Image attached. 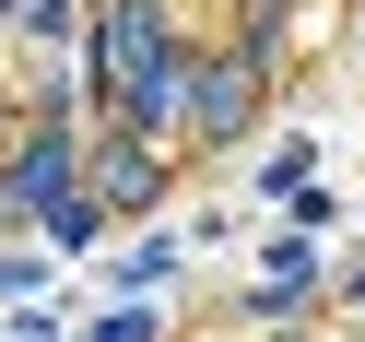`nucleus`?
<instances>
[{"label": "nucleus", "instance_id": "1", "mask_svg": "<svg viewBox=\"0 0 365 342\" xmlns=\"http://www.w3.org/2000/svg\"><path fill=\"white\" fill-rule=\"evenodd\" d=\"M106 59H118V83H130V106H165V24H153V12H118V24H106Z\"/></svg>", "mask_w": 365, "mask_h": 342}, {"label": "nucleus", "instance_id": "2", "mask_svg": "<svg viewBox=\"0 0 365 342\" xmlns=\"http://www.w3.org/2000/svg\"><path fill=\"white\" fill-rule=\"evenodd\" d=\"M247 119V71H200V130H236Z\"/></svg>", "mask_w": 365, "mask_h": 342}, {"label": "nucleus", "instance_id": "3", "mask_svg": "<svg viewBox=\"0 0 365 342\" xmlns=\"http://www.w3.org/2000/svg\"><path fill=\"white\" fill-rule=\"evenodd\" d=\"M95 342H153V318H106V331Z\"/></svg>", "mask_w": 365, "mask_h": 342}]
</instances>
